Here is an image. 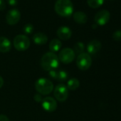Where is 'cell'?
<instances>
[{"instance_id":"6da1fadb","label":"cell","mask_w":121,"mask_h":121,"mask_svg":"<svg viewBox=\"0 0 121 121\" xmlns=\"http://www.w3.org/2000/svg\"><path fill=\"white\" fill-rule=\"evenodd\" d=\"M59 66L58 56L52 52H47L41 58V66L45 71H50L56 70Z\"/></svg>"},{"instance_id":"7a4b0ae2","label":"cell","mask_w":121,"mask_h":121,"mask_svg":"<svg viewBox=\"0 0 121 121\" xmlns=\"http://www.w3.org/2000/svg\"><path fill=\"white\" fill-rule=\"evenodd\" d=\"M54 8L56 12L63 17H69L73 12V5L71 0H57Z\"/></svg>"},{"instance_id":"ffe728a7","label":"cell","mask_w":121,"mask_h":121,"mask_svg":"<svg viewBox=\"0 0 121 121\" xmlns=\"http://www.w3.org/2000/svg\"><path fill=\"white\" fill-rule=\"evenodd\" d=\"M85 49V45L82 42H78L74 45L73 47V51L75 53V54H81L82 53H83Z\"/></svg>"},{"instance_id":"2e32d148","label":"cell","mask_w":121,"mask_h":121,"mask_svg":"<svg viewBox=\"0 0 121 121\" xmlns=\"http://www.w3.org/2000/svg\"><path fill=\"white\" fill-rule=\"evenodd\" d=\"M61 46H62V43L58 39H54L51 40L49 43V49H50L51 52L54 53H55V52L59 51Z\"/></svg>"},{"instance_id":"30bf717a","label":"cell","mask_w":121,"mask_h":121,"mask_svg":"<svg viewBox=\"0 0 121 121\" xmlns=\"http://www.w3.org/2000/svg\"><path fill=\"white\" fill-rule=\"evenodd\" d=\"M42 108L47 112H53L57 108V102L52 97H46L42 99Z\"/></svg>"},{"instance_id":"8992f818","label":"cell","mask_w":121,"mask_h":121,"mask_svg":"<svg viewBox=\"0 0 121 121\" xmlns=\"http://www.w3.org/2000/svg\"><path fill=\"white\" fill-rule=\"evenodd\" d=\"M76 54L73 50L71 48H65L62 49L58 53V58L59 60L65 64H69L74 60Z\"/></svg>"},{"instance_id":"ba28073f","label":"cell","mask_w":121,"mask_h":121,"mask_svg":"<svg viewBox=\"0 0 121 121\" xmlns=\"http://www.w3.org/2000/svg\"><path fill=\"white\" fill-rule=\"evenodd\" d=\"M21 18V13L17 9H12L8 11L6 15V21L9 25L17 24Z\"/></svg>"},{"instance_id":"484cf974","label":"cell","mask_w":121,"mask_h":121,"mask_svg":"<svg viewBox=\"0 0 121 121\" xmlns=\"http://www.w3.org/2000/svg\"><path fill=\"white\" fill-rule=\"evenodd\" d=\"M34 100H35L36 101H37V102H41V101H42L41 96L39 95H38V94H36V95H34Z\"/></svg>"},{"instance_id":"4fadbf2b","label":"cell","mask_w":121,"mask_h":121,"mask_svg":"<svg viewBox=\"0 0 121 121\" xmlns=\"http://www.w3.org/2000/svg\"><path fill=\"white\" fill-rule=\"evenodd\" d=\"M12 48V43L9 39L4 36H0V52L8 53Z\"/></svg>"},{"instance_id":"5bb4252c","label":"cell","mask_w":121,"mask_h":121,"mask_svg":"<svg viewBox=\"0 0 121 121\" xmlns=\"http://www.w3.org/2000/svg\"><path fill=\"white\" fill-rule=\"evenodd\" d=\"M33 41L37 45H43L46 43L48 41V37L45 34L41 32H38L34 35Z\"/></svg>"},{"instance_id":"7c38bea8","label":"cell","mask_w":121,"mask_h":121,"mask_svg":"<svg viewBox=\"0 0 121 121\" xmlns=\"http://www.w3.org/2000/svg\"><path fill=\"white\" fill-rule=\"evenodd\" d=\"M101 43L100 41L97 40V39H93L92 41H91L88 45H87V51L88 53L90 54H95L98 52H99V51L101 49Z\"/></svg>"},{"instance_id":"7402d4cb","label":"cell","mask_w":121,"mask_h":121,"mask_svg":"<svg viewBox=\"0 0 121 121\" xmlns=\"http://www.w3.org/2000/svg\"><path fill=\"white\" fill-rule=\"evenodd\" d=\"M112 37L113 40H115L116 41H121V30L115 31L112 34Z\"/></svg>"},{"instance_id":"9a60e30c","label":"cell","mask_w":121,"mask_h":121,"mask_svg":"<svg viewBox=\"0 0 121 121\" xmlns=\"http://www.w3.org/2000/svg\"><path fill=\"white\" fill-rule=\"evenodd\" d=\"M74 21L80 24H84L88 21L87 15L83 12H76L73 15Z\"/></svg>"},{"instance_id":"8fae6325","label":"cell","mask_w":121,"mask_h":121,"mask_svg":"<svg viewBox=\"0 0 121 121\" xmlns=\"http://www.w3.org/2000/svg\"><path fill=\"white\" fill-rule=\"evenodd\" d=\"M56 34L60 39L66 41L71 37L72 31L70 28H69L66 26H60L57 29Z\"/></svg>"},{"instance_id":"d6986e66","label":"cell","mask_w":121,"mask_h":121,"mask_svg":"<svg viewBox=\"0 0 121 121\" xmlns=\"http://www.w3.org/2000/svg\"><path fill=\"white\" fill-rule=\"evenodd\" d=\"M68 78V73L65 71H57L56 77L55 80H57L60 82L66 81Z\"/></svg>"},{"instance_id":"9c48e42d","label":"cell","mask_w":121,"mask_h":121,"mask_svg":"<svg viewBox=\"0 0 121 121\" xmlns=\"http://www.w3.org/2000/svg\"><path fill=\"white\" fill-rule=\"evenodd\" d=\"M110 18V14L108 10H101L95 14L94 20L97 25L104 26L109 22Z\"/></svg>"},{"instance_id":"603a6c76","label":"cell","mask_w":121,"mask_h":121,"mask_svg":"<svg viewBox=\"0 0 121 121\" xmlns=\"http://www.w3.org/2000/svg\"><path fill=\"white\" fill-rule=\"evenodd\" d=\"M6 8V3L4 0H0V11H3Z\"/></svg>"},{"instance_id":"3957f363","label":"cell","mask_w":121,"mask_h":121,"mask_svg":"<svg viewBox=\"0 0 121 121\" xmlns=\"http://www.w3.org/2000/svg\"><path fill=\"white\" fill-rule=\"evenodd\" d=\"M35 89L41 95H48L53 90V84L50 80L45 78H41L36 81Z\"/></svg>"},{"instance_id":"cb8c5ba5","label":"cell","mask_w":121,"mask_h":121,"mask_svg":"<svg viewBox=\"0 0 121 121\" xmlns=\"http://www.w3.org/2000/svg\"><path fill=\"white\" fill-rule=\"evenodd\" d=\"M7 1L10 6H16L18 3V0H7Z\"/></svg>"},{"instance_id":"d4e9b609","label":"cell","mask_w":121,"mask_h":121,"mask_svg":"<svg viewBox=\"0 0 121 121\" xmlns=\"http://www.w3.org/2000/svg\"><path fill=\"white\" fill-rule=\"evenodd\" d=\"M0 121H10V120L7 115L4 114H0Z\"/></svg>"},{"instance_id":"5b68a950","label":"cell","mask_w":121,"mask_h":121,"mask_svg":"<svg viewBox=\"0 0 121 121\" xmlns=\"http://www.w3.org/2000/svg\"><path fill=\"white\" fill-rule=\"evenodd\" d=\"M92 64V58L88 53H82L79 54L76 59V65L81 71L89 69Z\"/></svg>"},{"instance_id":"4316f807","label":"cell","mask_w":121,"mask_h":121,"mask_svg":"<svg viewBox=\"0 0 121 121\" xmlns=\"http://www.w3.org/2000/svg\"><path fill=\"white\" fill-rule=\"evenodd\" d=\"M4 85V79L2 76H0V88H1Z\"/></svg>"},{"instance_id":"52a82bcc","label":"cell","mask_w":121,"mask_h":121,"mask_svg":"<svg viewBox=\"0 0 121 121\" xmlns=\"http://www.w3.org/2000/svg\"><path fill=\"white\" fill-rule=\"evenodd\" d=\"M53 95L55 98L59 102H64L69 97V89L64 84H58L56 86Z\"/></svg>"},{"instance_id":"ac0fdd59","label":"cell","mask_w":121,"mask_h":121,"mask_svg":"<svg viewBox=\"0 0 121 121\" xmlns=\"http://www.w3.org/2000/svg\"><path fill=\"white\" fill-rule=\"evenodd\" d=\"M104 0H87L88 5L93 9H97L103 5Z\"/></svg>"},{"instance_id":"e0dca14e","label":"cell","mask_w":121,"mask_h":121,"mask_svg":"<svg viewBox=\"0 0 121 121\" xmlns=\"http://www.w3.org/2000/svg\"><path fill=\"white\" fill-rule=\"evenodd\" d=\"M80 86V81H78V78H71L67 82V88L69 90H71V91H75L76 89H78Z\"/></svg>"},{"instance_id":"277c9868","label":"cell","mask_w":121,"mask_h":121,"mask_svg":"<svg viewBox=\"0 0 121 121\" xmlns=\"http://www.w3.org/2000/svg\"><path fill=\"white\" fill-rule=\"evenodd\" d=\"M14 48L19 51H24L27 50L30 46V40L26 35L19 34L17 35L13 41Z\"/></svg>"},{"instance_id":"83f0119b","label":"cell","mask_w":121,"mask_h":121,"mask_svg":"<svg viewBox=\"0 0 121 121\" xmlns=\"http://www.w3.org/2000/svg\"><path fill=\"white\" fill-rule=\"evenodd\" d=\"M110 1H114V0H110Z\"/></svg>"},{"instance_id":"44dd1931","label":"cell","mask_w":121,"mask_h":121,"mask_svg":"<svg viewBox=\"0 0 121 121\" xmlns=\"http://www.w3.org/2000/svg\"><path fill=\"white\" fill-rule=\"evenodd\" d=\"M23 30L25 34H30L34 31V26L31 24H26L24 25Z\"/></svg>"}]
</instances>
